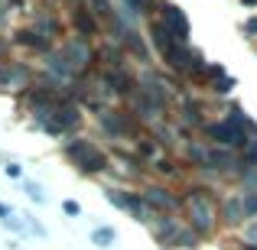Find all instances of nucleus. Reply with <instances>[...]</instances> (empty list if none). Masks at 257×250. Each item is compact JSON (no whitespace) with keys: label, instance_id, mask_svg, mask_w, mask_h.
Returning <instances> with one entry per match:
<instances>
[{"label":"nucleus","instance_id":"obj_16","mask_svg":"<svg viewBox=\"0 0 257 250\" xmlns=\"http://www.w3.org/2000/svg\"><path fill=\"white\" fill-rule=\"evenodd\" d=\"M13 46H23V49H36V52H49V49H52L49 39H43L39 33H33L30 26H23V30L13 33Z\"/></svg>","mask_w":257,"mask_h":250},{"label":"nucleus","instance_id":"obj_23","mask_svg":"<svg viewBox=\"0 0 257 250\" xmlns=\"http://www.w3.org/2000/svg\"><path fill=\"white\" fill-rule=\"evenodd\" d=\"M150 169H153V172H160V175H170V179H173V175H182V169H176V163H173V159H166V156H160L157 163H150Z\"/></svg>","mask_w":257,"mask_h":250},{"label":"nucleus","instance_id":"obj_6","mask_svg":"<svg viewBox=\"0 0 257 250\" xmlns=\"http://www.w3.org/2000/svg\"><path fill=\"white\" fill-rule=\"evenodd\" d=\"M104 198L111 201L117 211L131 214L134 221H140V224H150V208L144 205V198H140V192H134V188H120V185H104Z\"/></svg>","mask_w":257,"mask_h":250},{"label":"nucleus","instance_id":"obj_32","mask_svg":"<svg viewBox=\"0 0 257 250\" xmlns=\"http://www.w3.org/2000/svg\"><path fill=\"white\" fill-rule=\"evenodd\" d=\"M241 250H254V247H247V244H241Z\"/></svg>","mask_w":257,"mask_h":250},{"label":"nucleus","instance_id":"obj_13","mask_svg":"<svg viewBox=\"0 0 257 250\" xmlns=\"http://www.w3.org/2000/svg\"><path fill=\"white\" fill-rule=\"evenodd\" d=\"M147 39H150V46L160 52V56H166V52H170L173 46H176L173 33L163 26V20H160V17H150V36H147Z\"/></svg>","mask_w":257,"mask_h":250},{"label":"nucleus","instance_id":"obj_29","mask_svg":"<svg viewBox=\"0 0 257 250\" xmlns=\"http://www.w3.org/2000/svg\"><path fill=\"white\" fill-rule=\"evenodd\" d=\"M13 214H17V211H13V208H10V205H7V201H0V221H7V218H13Z\"/></svg>","mask_w":257,"mask_h":250},{"label":"nucleus","instance_id":"obj_28","mask_svg":"<svg viewBox=\"0 0 257 250\" xmlns=\"http://www.w3.org/2000/svg\"><path fill=\"white\" fill-rule=\"evenodd\" d=\"M241 30H244L247 36H257V17H247L244 23H241Z\"/></svg>","mask_w":257,"mask_h":250},{"label":"nucleus","instance_id":"obj_5","mask_svg":"<svg viewBox=\"0 0 257 250\" xmlns=\"http://www.w3.org/2000/svg\"><path fill=\"white\" fill-rule=\"evenodd\" d=\"M202 133H205V140L212 146H221V150H231V153H241L247 146V140H251V133L241 130L238 124H231V120H208L205 127H202Z\"/></svg>","mask_w":257,"mask_h":250},{"label":"nucleus","instance_id":"obj_19","mask_svg":"<svg viewBox=\"0 0 257 250\" xmlns=\"http://www.w3.org/2000/svg\"><path fill=\"white\" fill-rule=\"evenodd\" d=\"M20 221H23L26 234H33V237H39V240H46V237H49V231L43 227V221H39L33 211H23V214H20Z\"/></svg>","mask_w":257,"mask_h":250},{"label":"nucleus","instance_id":"obj_20","mask_svg":"<svg viewBox=\"0 0 257 250\" xmlns=\"http://www.w3.org/2000/svg\"><path fill=\"white\" fill-rule=\"evenodd\" d=\"M199 114H202V107L195 104V101H182V104H179V117L186 120V124H192V127H205V120H202Z\"/></svg>","mask_w":257,"mask_h":250},{"label":"nucleus","instance_id":"obj_7","mask_svg":"<svg viewBox=\"0 0 257 250\" xmlns=\"http://www.w3.org/2000/svg\"><path fill=\"white\" fill-rule=\"evenodd\" d=\"M140 198L150 208V214H176L182 208V195H176L170 185L163 182H150V185L140 188Z\"/></svg>","mask_w":257,"mask_h":250},{"label":"nucleus","instance_id":"obj_14","mask_svg":"<svg viewBox=\"0 0 257 250\" xmlns=\"http://www.w3.org/2000/svg\"><path fill=\"white\" fill-rule=\"evenodd\" d=\"M218 221H221V224H228V227H234V224H241V221H247V218H244V205H241V192H234L231 198L221 201Z\"/></svg>","mask_w":257,"mask_h":250},{"label":"nucleus","instance_id":"obj_26","mask_svg":"<svg viewBox=\"0 0 257 250\" xmlns=\"http://www.w3.org/2000/svg\"><path fill=\"white\" fill-rule=\"evenodd\" d=\"M244 244L257 250V218H254V221H247V224H244Z\"/></svg>","mask_w":257,"mask_h":250},{"label":"nucleus","instance_id":"obj_30","mask_svg":"<svg viewBox=\"0 0 257 250\" xmlns=\"http://www.w3.org/2000/svg\"><path fill=\"white\" fill-rule=\"evenodd\" d=\"M7 62H10V59H7V43L0 39V65H7Z\"/></svg>","mask_w":257,"mask_h":250},{"label":"nucleus","instance_id":"obj_18","mask_svg":"<svg viewBox=\"0 0 257 250\" xmlns=\"http://www.w3.org/2000/svg\"><path fill=\"white\" fill-rule=\"evenodd\" d=\"M20 188H23V195L33 201V205H46V201H49V195L43 192V185L33 182V179H23V182H20Z\"/></svg>","mask_w":257,"mask_h":250},{"label":"nucleus","instance_id":"obj_24","mask_svg":"<svg viewBox=\"0 0 257 250\" xmlns=\"http://www.w3.org/2000/svg\"><path fill=\"white\" fill-rule=\"evenodd\" d=\"M0 224H4L7 227V231H13V234H17V237H30V234H26V227H23V221H20V214H13V218H7V221H0Z\"/></svg>","mask_w":257,"mask_h":250},{"label":"nucleus","instance_id":"obj_12","mask_svg":"<svg viewBox=\"0 0 257 250\" xmlns=\"http://www.w3.org/2000/svg\"><path fill=\"white\" fill-rule=\"evenodd\" d=\"M192 56H195V49L192 46H182V43H176L166 56H160L166 62V69L176 72V75H189V69H192Z\"/></svg>","mask_w":257,"mask_h":250},{"label":"nucleus","instance_id":"obj_31","mask_svg":"<svg viewBox=\"0 0 257 250\" xmlns=\"http://www.w3.org/2000/svg\"><path fill=\"white\" fill-rule=\"evenodd\" d=\"M241 4H244V7H257V0H241Z\"/></svg>","mask_w":257,"mask_h":250},{"label":"nucleus","instance_id":"obj_11","mask_svg":"<svg viewBox=\"0 0 257 250\" xmlns=\"http://www.w3.org/2000/svg\"><path fill=\"white\" fill-rule=\"evenodd\" d=\"M69 20H72V26H75V36H82V39H91V36H98V33H101L98 17H94L85 4H75V7H72Z\"/></svg>","mask_w":257,"mask_h":250},{"label":"nucleus","instance_id":"obj_3","mask_svg":"<svg viewBox=\"0 0 257 250\" xmlns=\"http://www.w3.org/2000/svg\"><path fill=\"white\" fill-rule=\"evenodd\" d=\"M182 208H186V227H192L199 237H212L218 227V208L208 188H186Z\"/></svg>","mask_w":257,"mask_h":250},{"label":"nucleus","instance_id":"obj_2","mask_svg":"<svg viewBox=\"0 0 257 250\" xmlns=\"http://www.w3.org/2000/svg\"><path fill=\"white\" fill-rule=\"evenodd\" d=\"M62 156L72 163V169L75 172H82L88 175V179H98V175H104L107 169V153L101 150L98 143H91V140H85V137H69V140H62Z\"/></svg>","mask_w":257,"mask_h":250},{"label":"nucleus","instance_id":"obj_1","mask_svg":"<svg viewBox=\"0 0 257 250\" xmlns=\"http://www.w3.org/2000/svg\"><path fill=\"white\" fill-rule=\"evenodd\" d=\"M33 120H36V127L43 133H49V137H72V133L78 130V124H82V111H78V104L69 94H62V98H56L46 111L33 114Z\"/></svg>","mask_w":257,"mask_h":250},{"label":"nucleus","instance_id":"obj_27","mask_svg":"<svg viewBox=\"0 0 257 250\" xmlns=\"http://www.w3.org/2000/svg\"><path fill=\"white\" fill-rule=\"evenodd\" d=\"M4 172L10 175L13 182H23L26 179V172H23V166H20V163H4Z\"/></svg>","mask_w":257,"mask_h":250},{"label":"nucleus","instance_id":"obj_10","mask_svg":"<svg viewBox=\"0 0 257 250\" xmlns=\"http://www.w3.org/2000/svg\"><path fill=\"white\" fill-rule=\"evenodd\" d=\"M98 127H104L107 137L120 140V137H137V124H134L131 114H120V111H111V107H98Z\"/></svg>","mask_w":257,"mask_h":250},{"label":"nucleus","instance_id":"obj_9","mask_svg":"<svg viewBox=\"0 0 257 250\" xmlns=\"http://www.w3.org/2000/svg\"><path fill=\"white\" fill-rule=\"evenodd\" d=\"M160 20H163V26L173 33L176 43L189 46V39H192V23H189L186 10H182L179 4H163L160 7Z\"/></svg>","mask_w":257,"mask_h":250},{"label":"nucleus","instance_id":"obj_21","mask_svg":"<svg viewBox=\"0 0 257 250\" xmlns=\"http://www.w3.org/2000/svg\"><path fill=\"white\" fill-rule=\"evenodd\" d=\"M124 4V10L131 13V17H150V10H153V0H120Z\"/></svg>","mask_w":257,"mask_h":250},{"label":"nucleus","instance_id":"obj_8","mask_svg":"<svg viewBox=\"0 0 257 250\" xmlns=\"http://www.w3.org/2000/svg\"><path fill=\"white\" fill-rule=\"evenodd\" d=\"M59 49H62L65 59H69V65H72V72H75V78L85 75V72H91L94 62H98V49L91 46V39L75 36V39H69L65 46H59Z\"/></svg>","mask_w":257,"mask_h":250},{"label":"nucleus","instance_id":"obj_4","mask_svg":"<svg viewBox=\"0 0 257 250\" xmlns=\"http://www.w3.org/2000/svg\"><path fill=\"white\" fill-rule=\"evenodd\" d=\"M147 227H150L153 240L163 250H173V247L192 250V247H199V240H202L199 234H195L192 227H186V221H179L176 214H153Z\"/></svg>","mask_w":257,"mask_h":250},{"label":"nucleus","instance_id":"obj_22","mask_svg":"<svg viewBox=\"0 0 257 250\" xmlns=\"http://www.w3.org/2000/svg\"><path fill=\"white\" fill-rule=\"evenodd\" d=\"M208 88H212V94H231L234 88H238V78L234 75H221L218 82H212Z\"/></svg>","mask_w":257,"mask_h":250},{"label":"nucleus","instance_id":"obj_25","mask_svg":"<svg viewBox=\"0 0 257 250\" xmlns=\"http://www.w3.org/2000/svg\"><path fill=\"white\" fill-rule=\"evenodd\" d=\"M62 214L65 218H82V205H78L75 198H65L62 201Z\"/></svg>","mask_w":257,"mask_h":250},{"label":"nucleus","instance_id":"obj_17","mask_svg":"<svg viewBox=\"0 0 257 250\" xmlns=\"http://www.w3.org/2000/svg\"><path fill=\"white\" fill-rule=\"evenodd\" d=\"M91 244H94V247H101V250L114 247V244H117V227H111V224H98V227L91 231Z\"/></svg>","mask_w":257,"mask_h":250},{"label":"nucleus","instance_id":"obj_15","mask_svg":"<svg viewBox=\"0 0 257 250\" xmlns=\"http://www.w3.org/2000/svg\"><path fill=\"white\" fill-rule=\"evenodd\" d=\"M46 72H52L59 82H69V78H75V72H72L69 59L62 56V49H49V52H46Z\"/></svg>","mask_w":257,"mask_h":250}]
</instances>
